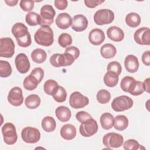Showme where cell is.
I'll return each mask as SVG.
<instances>
[{
  "mask_svg": "<svg viewBox=\"0 0 150 150\" xmlns=\"http://www.w3.org/2000/svg\"><path fill=\"white\" fill-rule=\"evenodd\" d=\"M11 31L19 46L27 47L31 45V36L28 28L23 23L21 22L15 23L12 28Z\"/></svg>",
  "mask_w": 150,
  "mask_h": 150,
  "instance_id": "1",
  "label": "cell"
},
{
  "mask_svg": "<svg viewBox=\"0 0 150 150\" xmlns=\"http://www.w3.org/2000/svg\"><path fill=\"white\" fill-rule=\"evenodd\" d=\"M36 43L43 46H50L54 41L53 32L50 26H41L34 35Z\"/></svg>",
  "mask_w": 150,
  "mask_h": 150,
  "instance_id": "2",
  "label": "cell"
},
{
  "mask_svg": "<svg viewBox=\"0 0 150 150\" xmlns=\"http://www.w3.org/2000/svg\"><path fill=\"white\" fill-rule=\"evenodd\" d=\"M74 58L69 53H54L50 57V63L53 67L69 66L73 63Z\"/></svg>",
  "mask_w": 150,
  "mask_h": 150,
  "instance_id": "3",
  "label": "cell"
},
{
  "mask_svg": "<svg viewBox=\"0 0 150 150\" xmlns=\"http://www.w3.org/2000/svg\"><path fill=\"white\" fill-rule=\"evenodd\" d=\"M114 19V13L108 9H99L94 15V21L98 25L110 24Z\"/></svg>",
  "mask_w": 150,
  "mask_h": 150,
  "instance_id": "4",
  "label": "cell"
},
{
  "mask_svg": "<svg viewBox=\"0 0 150 150\" xmlns=\"http://www.w3.org/2000/svg\"><path fill=\"white\" fill-rule=\"evenodd\" d=\"M133 100L129 97L121 96L115 98L111 105L115 111L121 112L131 108L133 105Z\"/></svg>",
  "mask_w": 150,
  "mask_h": 150,
  "instance_id": "5",
  "label": "cell"
},
{
  "mask_svg": "<svg viewBox=\"0 0 150 150\" xmlns=\"http://www.w3.org/2000/svg\"><path fill=\"white\" fill-rule=\"evenodd\" d=\"M2 133L4 141L8 145L14 144L18 139V135L15 125L11 122L5 124L2 127Z\"/></svg>",
  "mask_w": 150,
  "mask_h": 150,
  "instance_id": "6",
  "label": "cell"
},
{
  "mask_svg": "<svg viewBox=\"0 0 150 150\" xmlns=\"http://www.w3.org/2000/svg\"><path fill=\"white\" fill-rule=\"evenodd\" d=\"M124 142L123 137L115 132L106 134L103 138V143L108 148H117L122 145Z\"/></svg>",
  "mask_w": 150,
  "mask_h": 150,
  "instance_id": "7",
  "label": "cell"
},
{
  "mask_svg": "<svg viewBox=\"0 0 150 150\" xmlns=\"http://www.w3.org/2000/svg\"><path fill=\"white\" fill-rule=\"evenodd\" d=\"M15 53V44L10 38H2L0 39V56L10 58Z\"/></svg>",
  "mask_w": 150,
  "mask_h": 150,
  "instance_id": "8",
  "label": "cell"
},
{
  "mask_svg": "<svg viewBox=\"0 0 150 150\" xmlns=\"http://www.w3.org/2000/svg\"><path fill=\"white\" fill-rule=\"evenodd\" d=\"M56 12L50 5H45L40 9L41 22L40 25L41 26H49L53 23Z\"/></svg>",
  "mask_w": 150,
  "mask_h": 150,
  "instance_id": "9",
  "label": "cell"
},
{
  "mask_svg": "<svg viewBox=\"0 0 150 150\" xmlns=\"http://www.w3.org/2000/svg\"><path fill=\"white\" fill-rule=\"evenodd\" d=\"M98 124L93 118H90L82 122L79 128L80 134L84 137H90L97 133Z\"/></svg>",
  "mask_w": 150,
  "mask_h": 150,
  "instance_id": "10",
  "label": "cell"
},
{
  "mask_svg": "<svg viewBox=\"0 0 150 150\" xmlns=\"http://www.w3.org/2000/svg\"><path fill=\"white\" fill-rule=\"evenodd\" d=\"M21 137L26 143L34 144L38 142L40 138V133L39 129L32 127H26L21 132Z\"/></svg>",
  "mask_w": 150,
  "mask_h": 150,
  "instance_id": "11",
  "label": "cell"
},
{
  "mask_svg": "<svg viewBox=\"0 0 150 150\" xmlns=\"http://www.w3.org/2000/svg\"><path fill=\"white\" fill-rule=\"evenodd\" d=\"M89 103L88 97L83 96L79 91L72 93L69 98L70 105L75 109L84 108Z\"/></svg>",
  "mask_w": 150,
  "mask_h": 150,
  "instance_id": "12",
  "label": "cell"
},
{
  "mask_svg": "<svg viewBox=\"0 0 150 150\" xmlns=\"http://www.w3.org/2000/svg\"><path fill=\"white\" fill-rule=\"evenodd\" d=\"M8 101L12 105L18 107L22 104L23 97L22 89L19 87H14L9 92Z\"/></svg>",
  "mask_w": 150,
  "mask_h": 150,
  "instance_id": "13",
  "label": "cell"
},
{
  "mask_svg": "<svg viewBox=\"0 0 150 150\" xmlns=\"http://www.w3.org/2000/svg\"><path fill=\"white\" fill-rule=\"evenodd\" d=\"M150 30L148 28L142 27L137 29L134 35L135 42L141 45H149Z\"/></svg>",
  "mask_w": 150,
  "mask_h": 150,
  "instance_id": "14",
  "label": "cell"
},
{
  "mask_svg": "<svg viewBox=\"0 0 150 150\" xmlns=\"http://www.w3.org/2000/svg\"><path fill=\"white\" fill-rule=\"evenodd\" d=\"M15 63L18 71L22 74L26 73L30 69V62L25 53L18 54L15 59Z\"/></svg>",
  "mask_w": 150,
  "mask_h": 150,
  "instance_id": "15",
  "label": "cell"
},
{
  "mask_svg": "<svg viewBox=\"0 0 150 150\" xmlns=\"http://www.w3.org/2000/svg\"><path fill=\"white\" fill-rule=\"evenodd\" d=\"M88 23V20L85 16L77 15L73 18L71 28L76 32H82L86 29Z\"/></svg>",
  "mask_w": 150,
  "mask_h": 150,
  "instance_id": "16",
  "label": "cell"
},
{
  "mask_svg": "<svg viewBox=\"0 0 150 150\" xmlns=\"http://www.w3.org/2000/svg\"><path fill=\"white\" fill-rule=\"evenodd\" d=\"M88 40L89 42L93 45H100L105 40L104 33L100 29H93L89 33Z\"/></svg>",
  "mask_w": 150,
  "mask_h": 150,
  "instance_id": "17",
  "label": "cell"
},
{
  "mask_svg": "<svg viewBox=\"0 0 150 150\" xmlns=\"http://www.w3.org/2000/svg\"><path fill=\"white\" fill-rule=\"evenodd\" d=\"M73 19L71 16L66 12L59 13L56 19V24L61 29H67L71 25Z\"/></svg>",
  "mask_w": 150,
  "mask_h": 150,
  "instance_id": "18",
  "label": "cell"
},
{
  "mask_svg": "<svg viewBox=\"0 0 150 150\" xmlns=\"http://www.w3.org/2000/svg\"><path fill=\"white\" fill-rule=\"evenodd\" d=\"M124 66L127 71L134 73L138 70L139 62L138 58L132 54L128 55L124 60Z\"/></svg>",
  "mask_w": 150,
  "mask_h": 150,
  "instance_id": "19",
  "label": "cell"
},
{
  "mask_svg": "<svg viewBox=\"0 0 150 150\" xmlns=\"http://www.w3.org/2000/svg\"><path fill=\"white\" fill-rule=\"evenodd\" d=\"M108 38L114 42H121L124 38V31L119 27L114 26L110 27L107 30Z\"/></svg>",
  "mask_w": 150,
  "mask_h": 150,
  "instance_id": "20",
  "label": "cell"
},
{
  "mask_svg": "<svg viewBox=\"0 0 150 150\" xmlns=\"http://www.w3.org/2000/svg\"><path fill=\"white\" fill-rule=\"evenodd\" d=\"M60 135L66 140H71L75 138L76 135V128L71 124H66L60 129Z\"/></svg>",
  "mask_w": 150,
  "mask_h": 150,
  "instance_id": "21",
  "label": "cell"
},
{
  "mask_svg": "<svg viewBox=\"0 0 150 150\" xmlns=\"http://www.w3.org/2000/svg\"><path fill=\"white\" fill-rule=\"evenodd\" d=\"M55 115L61 122L68 121L71 116L70 110L66 106H59L55 110Z\"/></svg>",
  "mask_w": 150,
  "mask_h": 150,
  "instance_id": "22",
  "label": "cell"
},
{
  "mask_svg": "<svg viewBox=\"0 0 150 150\" xmlns=\"http://www.w3.org/2000/svg\"><path fill=\"white\" fill-rule=\"evenodd\" d=\"M117 53L115 47L110 43H106L102 46L100 49V53L105 59H111L114 57Z\"/></svg>",
  "mask_w": 150,
  "mask_h": 150,
  "instance_id": "23",
  "label": "cell"
},
{
  "mask_svg": "<svg viewBox=\"0 0 150 150\" xmlns=\"http://www.w3.org/2000/svg\"><path fill=\"white\" fill-rule=\"evenodd\" d=\"M113 126L118 131H123L128 126V119L124 115H117L114 119Z\"/></svg>",
  "mask_w": 150,
  "mask_h": 150,
  "instance_id": "24",
  "label": "cell"
},
{
  "mask_svg": "<svg viewBox=\"0 0 150 150\" xmlns=\"http://www.w3.org/2000/svg\"><path fill=\"white\" fill-rule=\"evenodd\" d=\"M144 91L145 88L144 83L140 81H136L135 80L131 84L128 90V93L132 96L141 95Z\"/></svg>",
  "mask_w": 150,
  "mask_h": 150,
  "instance_id": "25",
  "label": "cell"
},
{
  "mask_svg": "<svg viewBox=\"0 0 150 150\" xmlns=\"http://www.w3.org/2000/svg\"><path fill=\"white\" fill-rule=\"evenodd\" d=\"M100 121L103 129H110L114 125V117L109 112H104L101 115Z\"/></svg>",
  "mask_w": 150,
  "mask_h": 150,
  "instance_id": "26",
  "label": "cell"
},
{
  "mask_svg": "<svg viewBox=\"0 0 150 150\" xmlns=\"http://www.w3.org/2000/svg\"><path fill=\"white\" fill-rule=\"evenodd\" d=\"M41 125L45 131L50 132L55 129L56 122L52 117L46 116L43 118L41 122Z\"/></svg>",
  "mask_w": 150,
  "mask_h": 150,
  "instance_id": "27",
  "label": "cell"
},
{
  "mask_svg": "<svg viewBox=\"0 0 150 150\" xmlns=\"http://www.w3.org/2000/svg\"><path fill=\"white\" fill-rule=\"evenodd\" d=\"M40 98L37 94H30L25 100V104L29 109H35L40 104Z\"/></svg>",
  "mask_w": 150,
  "mask_h": 150,
  "instance_id": "28",
  "label": "cell"
},
{
  "mask_svg": "<svg viewBox=\"0 0 150 150\" xmlns=\"http://www.w3.org/2000/svg\"><path fill=\"white\" fill-rule=\"evenodd\" d=\"M118 75L112 71H107L104 76V83L109 87H115L118 83Z\"/></svg>",
  "mask_w": 150,
  "mask_h": 150,
  "instance_id": "29",
  "label": "cell"
},
{
  "mask_svg": "<svg viewBox=\"0 0 150 150\" xmlns=\"http://www.w3.org/2000/svg\"><path fill=\"white\" fill-rule=\"evenodd\" d=\"M140 16L135 12H131L127 15L125 17L126 24L131 28H137L141 23Z\"/></svg>",
  "mask_w": 150,
  "mask_h": 150,
  "instance_id": "30",
  "label": "cell"
},
{
  "mask_svg": "<svg viewBox=\"0 0 150 150\" xmlns=\"http://www.w3.org/2000/svg\"><path fill=\"white\" fill-rule=\"evenodd\" d=\"M47 57V54L46 52L40 48L36 49L33 50L31 53V58L33 62L36 63H43Z\"/></svg>",
  "mask_w": 150,
  "mask_h": 150,
  "instance_id": "31",
  "label": "cell"
},
{
  "mask_svg": "<svg viewBox=\"0 0 150 150\" xmlns=\"http://www.w3.org/2000/svg\"><path fill=\"white\" fill-rule=\"evenodd\" d=\"M26 22L30 26H36L40 24L41 18L40 16L36 12H28L25 17Z\"/></svg>",
  "mask_w": 150,
  "mask_h": 150,
  "instance_id": "32",
  "label": "cell"
},
{
  "mask_svg": "<svg viewBox=\"0 0 150 150\" xmlns=\"http://www.w3.org/2000/svg\"><path fill=\"white\" fill-rule=\"evenodd\" d=\"M52 96L56 101L58 103H63L66 100L67 92L64 87L59 86V87L53 93Z\"/></svg>",
  "mask_w": 150,
  "mask_h": 150,
  "instance_id": "33",
  "label": "cell"
},
{
  "mask_svg": "<svg viewBox=\"0 0 150 150\" xmlns=\"http://www.w3.org/2000/svg\"><path fill=\"white\" fill-rule=\"evenodd\" d=\"M39 83L35 78L29 74V76L26 77L24 79L23 85L25 89L31 91L35 90L38 87Z\"/></svg>",
  "mask_w": 150,
  "mask_h": 150,
  "instance_id": "34",
  "label": "cell"
},
{
  "mask_svg": "<svg viewBox=\"0 0 150 150\" xmlns=\"http://www.w3.org/2000/svg\"><path fill=\"white\" fill-rule=\"evenodd\" d=\"M12 71L10 63L5 60H0V76L1 77H9Z\"/></svg>",
  "mask_w": 150,
  "mask_h": 150,
  "instance_id": "35",
  "label": "cell"
},
{
  "mask_svg": "<svg viewBox=\"0 0 150 150\" xmlns=\"http://www.w3.org/2000/svg\"><path fill=\"white\" fill-rule=\"evenodd\" d=\"M58 87V83L55 80L49 79L45 81L43 86V89L47 94L52 96Z\"/></svg>",
  "mask_w": 150,
  "mask_h": 150,
  "instance_id": "36",
  "label": "cell"
},
{
  "mask_svg": "<svg viewBox=\"0 0 150 150\" xmlns=\"http://www.w3.org/2000/svg\"><path fill=\"white\" fill-rule=\"evenodd\" d=\"M96 98L99 103L104 104L110 101L111 99V94L108 90L102 89L97 92Z\"/></svg>",
  "mask_w": 150,
  "mask_h": 150,
  "instance_id": "37",
  "label": "cell"
},
{
  "mask_svg": "<svg viewBox=\"0 0 150 150\" xmlns=\"http://www.w3.org/2000/svg\"><path fill=\"white\" fill-rule=\"evenodd\" d=\"M124 148L125 150H136V149H145V148L139 145L138 142L135 139H130L126 141L124 144Z\"/></svg>",
  "mask_w": 150,
  "mask_h": 150,
  "instance_id": "38",
  "label": "cell"
},
{
  "mask_svg": "<svg viewBox=\"0 0 150 150\" xmlns=\"http://www.w3.org/2000/svg\"><path fill=\"white\" fill-rule=\"evenodd\" d=\"M72 38L69 33H63L58 38V43L62 47H66L72 43Z\"/></svg>",
  "mask_w": 150,
  "mask_h": 150,
  "instance_id": "39",
  "label": "cell"
},
{
  "mask_svg": "<svg viewBox=\"0 0 150 150\" xmlns=\"http://www.w3.org/2000/svg\"><path fill=\"white\" fill-rule=\"evenodd\" d=\"M107 71H112L119 76L121 73L122 67L119 62L114 61L108 63L107 67Z\"/></svg>",
  "mask_w": 150,
  "mask_h": 150,
  "instance_id": "40",
  "label": "cell"
},
{
  "mask_svg": "<svg viewBox=\"0 0 150 150\" xmlns=\"http://www.w3.org/2000/svg\"><path fill=\"white\" fill-rule=\"evenodd\" d=\"M134 80H135V79L132 77H131V76L124 77L121 80V81L120 83V87H121V89L124 91L128 93L129 87L130 86V85L132 83V81H134Z\"/></svg>",
  "mask_w": 150,
  "mask_h": 150,
  "instance_id": "41",
  "label": "cell"
},
{
  "mask_svg": "<svg viewBox=\"0 0 150 150\" xmlns=\"http://www.w3.org/2000/svg\"><path fill=\"white\" fill-rule=\"evenodd\" d=\"M30 74L35 78L39 83H40L44 77V71L40 67H36L31 71Z\"/></svg>",
  "mask_w": 150,
  "mask_h": 150,
  "instance_id": "42",
  "label": "cell"
},
{
  "mask_svg": "<svg viewBox=\"0 0 150 150\" xmlns=\"http://www.w3.org/2000/svg\"><path fill=\"white\" fill-rule=\"evenodd\" d=\"M19 5L23 11L25 12H29L33 9L34 7V2L31 0H22L20 2Z\"/></svg>",
  "mask_w": 150,
  "mask_h": 150,
  "instance_id": "43",
  "label": "cell"
},
{
  "mask_svg": "<svg viewBox=\"0 0 150 150\" xmlns=\"http://www.w3.org/2000/svg\"><path fill=\"white\" fill-rule=\"evenodd\" d=\"M76 118L80 122L82 123V122L86 121V120H87L90 118H91L92 117L88 112L84 111H81L78 112L76 114Z\"/></svg>",
  "mask_w": 150,
  "mask_h": 150,
  "instance_id": "44",
  "label": "cell"
},
{
  "mask_svg": "<svg viewBox=\"0 0 150 150\" xmlns=\"http://www.w3.org/2000/svg\"><path fill=\"white\" fill-rule=\"evenodd\" d=\"M64 53H69L70 54H71L74 58L75 60L77 59L79 57V56H80V50H79V49L77 47L73 46L67 47L66 49V50L64 51Z\"/></svg>",
  "mask_w": 150,
  "mask_h": 150,
  "instance_id": "45",
  "label": "cell"
},
{
  "mask_svg": "<svg viewBox=\"0 0 150 150\" xmlns=\"http://www.w3.org/2000/svg\"><path fill=\"white\" fill-rule=\"evenodd\" d=\"M104 2V0H85L86 6L89 8H94L98 5Z\"/></svg>",
  "mask_w": 150,
  "mask_h": 150,
  "instance_id": "46",
  "label": "cell"
},
{
  "mask_svg": "<svg viewBox=\"0 0 150 150\" xmlns=\"http://www.w3.org/2000/svg\"><path fill=\"white\" fill-rule=\"evenodd\" d=\"M54 6L59 10L65 9L68 5V2L66 0H55Z\"/></svg>",
  "mask_w": 150,
  "mask_h": 150,
  "instance_id": "47",
  "label": "cell"
},
{
  "mask_svg": "<svg viewBox=\"0 0 150 150\" xmlns=\"http://www.w3.org/2000/svg\"><path fill=\"white\" fill-rule=\"evenodd\" d=\"M142 61L145 66H149L150 65V52L149 50L143 53L142 55Z\"/></svg>",
  "mask_w": 150,
  "mask_h": 150,
  "instance_id": "48",
  "label": "cell"
},
{
  "mask_svg": "<svg viewBox=\"0 0 150 150\" xmlns=\"http://www.w3.org/2000/svg\"><path fill=\"white\" fill-rule=\"evenodd\" d=\"M149 78L146 79L144 81V85L145 88V91H146L147 93H149Z\"/></svg>",
  "mask_w": 150,
  "mask_h": 150,
  "instance_id": "49",
  "label": "cell"
},
{
  "mask_svg": "<svg viewBox=\"0 0 150 150\" xmlns=\"http://www.w3.org/2000/svg\"><path fill=\"white\" fill-rule=\"evenodd\" d=\"M5 2L8 5H9L10 6H15L18 4V1H17V0H9V1L5 0Z\"/></svg>",
  "mask_w": 150,
  "mask_h": 150,
  "instance_id": "50",
  "label": "cell"
}]
</instances>
